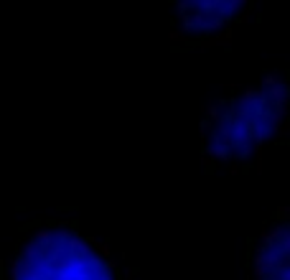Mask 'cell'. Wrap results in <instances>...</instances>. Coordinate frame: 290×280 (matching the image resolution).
Wrapping results in <instances>:
<instances>
[{"mask_svg": "<svg viewBox=\"0 0 290 280\" xmlns=\"http://www.w3.org/2000/svg\"><path fill=\"white\" fill-rule=\"evenodd\" d=\"M41 227H44V219H38V217H36V219H28V222H23V224H21L16 232H18V234H31L33 229H41Z\"/></svg>", "mask_w": 290, "mask_h": 280, "instance_id": "cell-2", "label": "cell"}, {"mask_svg": "<svg viewBox=\"0 0 290 280\" xmlns=\"http://www.w3.org/2000/svg\"><path fill=\"white\" fill-rule=\"evenodd\" d=\"M79 212V207H56V214H74Z\"/></svg>", "mask_w": 290, "mask_h": 280, "instance_id": "cell-4", "label": "cell"}, {"mask_svg": "<svg viewBox=\"0 0 290 280\" xmlns=\"http://www.w3.org/2000/svg\"><path fill=\"white\" fill-rule=\"evenodd\" d=\"M250 280H290V207L277 209L247 239Z\"/></svg>", "mask_w": 290, "mask_h": 280, "instance_id": "cell-1", "label": "cell"}, {"mask_svg": "<svg viewBox=\"0 0 290 280\" xmlns=\"http://www.w3.org/2000/svg\"><path fill=\"white\" fill-rule=\"evenodd\" d=\"M0 280H11V270L6 262H0Z\"/></svg>", "mask_w": 290, "mask_h": 280, "instance_id": "cell-3", "label": "cell"}]
</instances>
